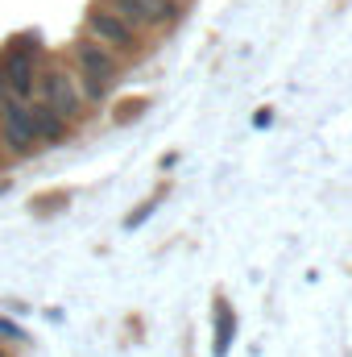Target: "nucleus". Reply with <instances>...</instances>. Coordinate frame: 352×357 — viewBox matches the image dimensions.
<instances>
[{
  "mask_svg": "<svg viewBox=\"0 0 352 357\" xmlns=\"http://www.w3.org/2000/svg\"><path fill=\"white\" fill-rule=\"evenodd\" d=\"M29 121H33V137H38V146H58V142H67V133H71V125H67L63 116H54L42 100L29 104Z\"/></svg>",
  "mask_w": 352,
  "mask_h": 357,
  "instance_id": "6",
  "label": "nucleus"
},
{
  "mask_svg": "<svg viewBox=\"0 0 352 357\" xmlns=\"http://www.w3.org/2000/svg\"><path fill=\"white\" fill-rule=\"evenodd\" d=\"M38 100L54 112V116H63L67 125H75V121H83L88 112V100H83V91L75 84V75H67V71H42L38 75Z\"/></svg>",
  "mask_w": 352,
  "mask_h": 357,
  "instance_id": "2",
  "label": "nucleus"
},
{
  "mask_svg": "<svg viewBox=\"0 0 352 357\" xmlns=\"http://www.w3.org/2000/svg\"><path fill=\"white\" fill-rule=\"evenodd\" d=\"M0 357H4V349H0Z\"/></svg>",
  "mask_w": 352,
  "mask_h": 357,
  "instance_id": "9",
  "label": "nucleus"
},
{
  "mask_svg": "<svg viewBox=\"0 0 352 357\" xmlns=\"http://www.w3.org/2000/svg\"><path fill=\"white\" fill-rule=\"evenodd\" d=\"M108 13H116L125 25H133L137 33L141 29H158V25H170L178 17L175 0H108L104 4Z\"/></svg>",
  "mask_w": 352,
  "mask_h": 357,
  "instance_id": "5",
  "label": "nucleus"
},
{
  "mask_svg": "<svg viewBox=\"0 0 352 357\" xmlns=\"http://www.w3.org/2000/svg\"><path fill=\"white\" fill-rule=\"evenodd\" d=\"M75 67H79V91H83V100H104L108 91L116 88V79H120V63H116V54H108L104 46H95V42H79L75 46Z\"/></svg>",
  "mask_w": 352,
  "mask_h": 357,
  "instance_id": "1",
  "label": "nucleus"
},
{
  "mask_svg": "<svg viewBox=\"0 0 352 357\" xmlns=\"http://www.w3.org/2000/svg\"><path fill=\"white\" fill-rule=\"evenodd\" d=\"M88 42L104 46L108 54H137L141 50V33L133 25H125L116 13H108L104 4H95L88 13Z\"/></svg>",
  "mask_w": 352,
  "mask_h": 357,
  "instance_id": "3",
  "label": "nucleus"
},
{
  "mask_svg": "<svg viewBox=\"0 0 352 357\" xmlns=\"http://www.w3.org/2000/svg\"><path fill=\"white\" fill-rule=\"evenodd\" d=\"M228 337H232V312H228V303L220 299V303H216V354L228 349Z\"/></svg>",
  "mask_w": 352,
  "mask_h": 357,
  "instance_id": "7",
  "label": "nucleus"
},
{
  "mask_svg": "<svg viewBox=\"0 0 352 357\" xmlns=\"http://www.w3.org/2000/svg\"><path fill=\"white\" fill-rule=\"evenodd\" d=\"M141 108H145V100H125V104L116 108V121H133Z\"/></svg>",
  "mask_w": 352,
  "mask_h": 357,
  "instance_id": "8",
  "label": "nucleus"
},
{
  "mask_svg": "<svg viewBox=\"0 0 352 357\" xmlns=\"http://www.w3.org/2000/svg\"><path fill=\"white\" fill-rule=\"evenodd\" d=\"M0 146L8 154H29L38 146L33 137V121H29V104L13 100L8 91L0 96Z\"/></svg>",
  "mask_w": 352,
  "mask_h": 357,
  "instance_id": "4",
  "label": "nucleus"
}]
</instances>
